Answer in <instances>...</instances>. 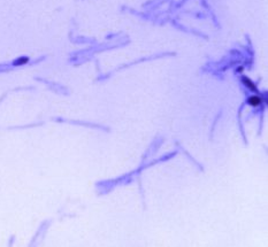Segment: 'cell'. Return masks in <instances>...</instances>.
I'll list each match as a JSON object with an SVG mask.
<instances>
[{"instance_id": "3", "label": "cell", "mask_w": 268, "mask_h": 247, "mask_svg": "<svg viewBox=\"0 0 268 247\" xmlns=\"http://www.w3.org/2000/svg\"><path fill=\"white\" fill-rule=\"evenodd\" d=\"M28 61H29V58L22 56V58H19L17 60H15V61H14V64H15V66H22V64L28 63Z\"/></svg>"}, {"instance_id": "1", "label": "cell", "mask_w": 268, "mask_h": 247, "mask_svg": "<svg viewBox=\"0 0 268 247\" xmlns=\"http://www.w3.org/2000/svg\"><path fill=\"white\" fill-rule=\"evenodd\" d=\"M246 102H247V105H250L251 107L257 108V107H260V106L265 102V100H263L262 97H260V96H258V94H254V96L249 97L247 100H246Z\"/></svg>"}, {"instance_id": "4", "label": "cell", "mask_w": 268, "mask_h": 247, "mask_svg": "<svg viewBox=\"0 0 268 247\" xmlns=\"http://www.w3.org/2000/svg\"><path fill=\"white\" fill-rule=\"evenodd\" d=\"M243 71H244V67H243V66H239V67L237 68V72H238V74H242Z\"/></svg>"}, {"instance_id": "2", "label": "cell", "mask_w": 268, "mask_h": 247, "mask_svg": "<svg viewBox=\"0 0 268 247\" xmlns=\"http://www.w3.org/2000/svg\"><path fill=\"white\" fill-rule=\"evenodd\" d=\"M242 82H243V84H244L249 90H251V91H253V92H257V86H255V84L253 83V80H252L251 78H249L247 76H243V77H242Z\"/></svg>"}]
</instances>
